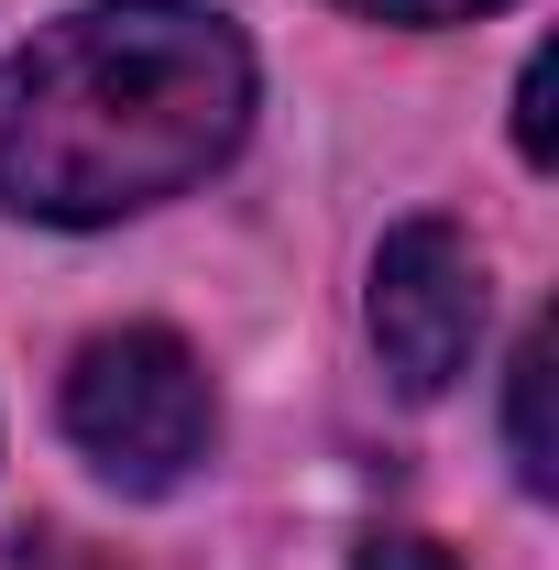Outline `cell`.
Listing matches in <instances>:
<instances>
[{
  "label": "cell",
  "mask_w": 559,
  "mask_h": 570,
  "mask_svg": "<svg viewBox=\"0 0 559 570\" xmlns=\"http://www.w3.org/2000/svg\"><path fill=\"white\" fill-rule=\"evenodd\" d=\"M253 121V45L198 0H110L0 67V198L22 219H121L198 187Z\"/></svg>",
  "instance_id": "1"
},
{
  "label": "cell",
  "mask_w": 559,
  "mask_h": 570,
  "mask_svg": "<svg viewBox=\"0 0 559 570\" xmlns=\"http://www.w3.org/2000/svg\"><path fill=\"white\" fill-rule=\"evenodd\" d=\"M209 373L176 330H99L67 373V439L121 494H176L209 461Z\"/></svg>",
  "instance_id": "2"
},
{
  "label": "cell",
  "mask_w": 559,
  "mask_h": 570,
  "mask_svg": "<svg viewBox=\"0 0 559 570\" xmlns=\"http://www.w3.org/2000/svg\"><path fill=\"white\" fill-rule=\"evenodd\" d=\"M483 341V253L450 219H406L373 253V352L406 395H450Z\"/></svg>",
  "instance_id": "3"
},
{
  "label": "cell",
  "mask_w": 559,
  "mask_h": 570,
  "mask_svg": "<svg viewBox=\"0 0 559 570\" xmlns=\"http://www.w3.org/2000/svg\"><path fill=\"white\" fill-rule=\"evenodd\" d=\"M504 428H516V483L549 494L559 483V450H549V330H527V352H516V406H504Z\"/></svg>",
  "instance_id": "4"
},
{
  "label": "cell",
  "mask_w": 559,
  "mask_h": 570,
  "mask_svg": "<svg viewBox=\"0 0 559 570\" xmlns=\"http://www.w3.org/2000/svg\"><path fill=\"white\" fill-rule=\"evenodd\" d=\"M0 570H110L99 549H77L56 527H22V538H0Z\"/></svg>",
  "instance_id": "5"
},
{
  "label": "cell",
  "mask_w": 559,
  "mask_h": 570,
  "mask_svg": "<svg viewBox=\"0 0 559 570\" xmlns=\"http://www.w3.org/2000/svg\"><path fill=\"white\" fill-rule=\"evenodd\" d=\"M341 11H362V22H483V11H504V0H341Z\"/></svg>",
  "instance_id": "6"
},
{
  "label": "cell",
  "mask_w": 559,
  "mask_h": 570,
  "mask_svg": "<svg viewBox=\"0 0 559 570\" xmlns=\"http://www.w3.org/2000/svg\"><path fill=\"white\" fill-rule=\"evenodd\" d=\"M516 142H527V165H549V56H527L516 77Z\"/></svg>",
  "instance_id": "7"
},
{
  "label": "cell",
  "mask_w": 559,
  "mask_h": 570,
  "mask_svg": "<svg viewBox=\"0 0 559 570\" xmlns=\"http://www.w3.org/2000/svg\"><path fill=\"white\" fill-rule=\"evenodd\" d=\"M362 570H461V560H439L428 538H373V549H362Z\"/></svg>",
  "instance_id": "8"
}]
</instances>
